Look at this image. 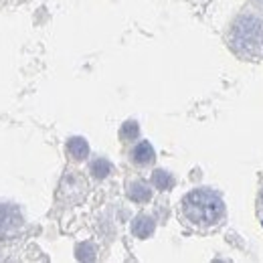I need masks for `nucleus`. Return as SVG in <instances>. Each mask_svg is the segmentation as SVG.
Returning a JSON list of instances; mask_svg holds the SVG:
<instances>
[{
    "mask_svg": "<svg viewBox=\"0 0 263 263\" xmlns=\"http://www.w3.org/2000/svg\"><path fill=\"white\" fill-rule=\"evenodd\" d=\"M182 215L195 227H213L225 217V202L211 189H195L182 198Z\"/></svg>",
    "mask_w": 263,
    "mask_h": 263,
    "instance_id": "obj_1",
    "label": "nucleus"
},
{
    "mask_svg": "<svg viewBox=\"0 0 263 263\" xmlns=\"http://www.w3.org/2000/svg\"><path fill=\"white\" fill-rule=\"evenodd\" d=\"M229 45L233 53L243 59H263V23L251 14L239 16L231 27Z\"/></svg>",
    "mask_w": 263,
    "mask_h": 263,
    "instance_id": "obj_2",
    "label": "nucleus"
},
{
    "mask_svg": "<svg viewBox=\"0 0 263 263\" xmlns=\"http://www.w3.org/2000/svg\"><path fill=\"white\" fill-rule=\"evenodd\" d=\"M130 158H132V162H134V164L148 166V164H152V162H154L156 152H154V148H152V144H150V142L142 140L140 144H136V146L132 148Z\"/></svg>",
    "mask_w": 263,
    "mask_h": 263,
    "instance_id": "obj_3",
    "label": "nucleus"
},
{
    "mask_svg": "<svg viewBox=\"0 0 263 263\" xmlns=\"http://www.w3.org/2000/svg\"><path fill=\"white\" fill-rule=\"evenodd\" d=\"M156 229V221L148 215H138L134 221H132V233L138 237V239H148Z\"/></svg>",
    "mask_w": 263,
    "mask_h": 263,
    "instance_id": "obj_4",
    "label": "nucleus"
},
{
    "mask_svg": "<svg viewBox=\"0 0 263 263\" xmlns=\"http://www.w3.org/2000/svg\"><path fill=\"white\" fill-rule=\"evenodd\" d=\"M67 154H69L73 160L81 162V160H85V158L89 156V144H87L83 138H79V136L69 138V142H67Z\"/></svg>",
    "mask_w": 263,
    "mask_h": 263,
    "instance_id": "obj_5",
    "label": "nucleus"
},
{
    "mask_svg": "<svg viewBox=\"0 0 263 263\" xmlns=\"http://www.w3.org/2000/svg\"><path fill=\"white\" fill-rule=\"evenodd\" d=\"M128 198L134 202H148L152 198V189L144 180H134L128 186Z\"/></svg>",
    "mask_w": 263,
    "mask_h": 263,
    "instance_id": "obj_6",
    "label": "nucleus"
},
{
    "mask_svg": "<svg viewBox=\"0 0 263 263\" xmlns=\"http://www.w3.org/2000/svg\"><path fill=\"white\" fill-rule=\"evenodd\" d=\"M174 176L170 174V172H166V170H154L152 172V184L158 189V191H170L172 186H174Z\"/></svg>",
    "mask_w": 263,
    "mask_h": 263,
    "instance_id": "obj_7",
    "label": "nucleus"
},
{
    "mask_svg": "<svg viewBox=\"0 0 263 263\" xmlns=\"http://www.w3.org/2000/svg\"><path fill=\"white\" fill-rule=\"evenodd\" d=\"M111 164H109V160H105V158H96L91 164H89V172H91V176L93 178H107L109 174H111Z\"/></svg>",
    "mask_w": 263,
    "mask_h": 263,
    "instance_id": "obj_8",
    "label": "nucleus"
},
{
    "mask_svg": "<svg viewBox=\"0 0 263 263\" xmlns=\"http://www.w3.org/2000/svg\"><path fill=\"white\" fill-rule=\"evenodd\" d=\"M138 136H140V126H138V122H134V120L124 122V126L120 128V138H122L124 142H132V140H138Z\"/></svg>",
    "mask_w": 263,
    "mask_h": 263,
    "instance_id": "obj_9",
    "label": "nucleus"
},
{
    "mask_svg": "<svg viewBox=\"0 0 263 263\" xmlns=\"http://www.w3.org/2000/svg\"><path fill=\"white\" fill-rule=\"evenodd\" d=\"M75 255L81 261H91V259H96V247L91 243H79L75 249Z\"/></svg>",
    "mask_w": 263,
    "mask_h": 263,
    "instance_id": "obj_10",
    "label": "nucleus"
},
{
    "mask_svg": "<svg viewBox=\"0 0 263 263\" xmlns=\"http://www.w3.org/2000/svg\"><path fill=\"white\" fill-rule=\"evenodd\" d=\"M253 2H255V4H259V6L263 8V0H253Z\"/></svg>",
    "mask_w": 263,
    "mask_h": 263,
    "instance_id": "obj_11",
    "label": "nucleus"
},
{
    "mask_svg": "<svg viewBox=\"0 0 263 263\" xmlns=\"http://www.w3.org/2000/svg\"><path fill=\"white\" fill-rule=\"evenodd\" d=\"M261 204H263V193H261Z\"/></svg>",
    "mask_w": 263,
    "mask_h": 263,
    "instance_id": "obj_12",
    "label": "nucleus"
}]
</instances>
